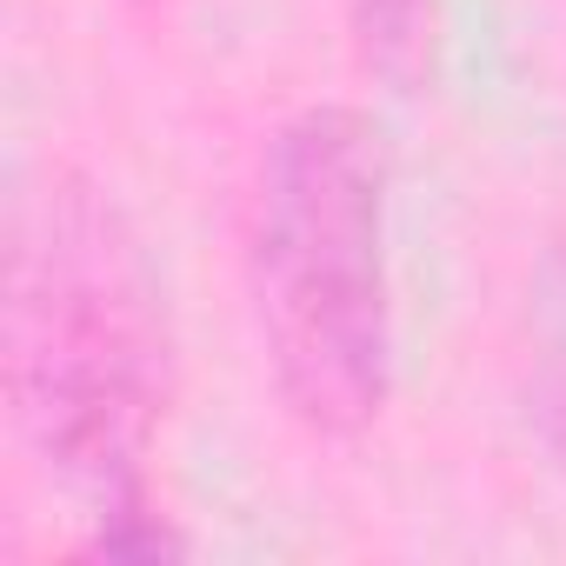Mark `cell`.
I'll list each match as a JSON object with an SVG mask.
<instances>
[{
    "mask_svg": "<svg viewBox=\"0 0 566 566\" xmlns=\"http://www.w3.org/2000/svg\"><path fill=\"white\" fill-rule=\"evenodd\" d=\"M14 407L61 480L140 506V453L160 407V307L120 213L61 187L14 247L8 307Z\"/></svg>",
    "mask_w": 566,
    "mask_h": 566,
    "instance_id": "cell-2",
    "label": "cell"
},
{
    "mask_svg": "<svg viewBox=\"0 0 566 566\" xmlns=\"http://www.w3.org/2000/svg\"><path fill=\"white\" fill-rule=\"evenodd\" d=\"M247 294L266 367L314 433H360L387 407V140L354 107L273 127L247 207Z\"/></svg>",
    "mask_w": 566,
    "mask_h": 566,
    "instance_id": "cell-1",
    "label": "cell"
},
{
    "mask_svg": "<svg viewBox=\"0 0 566 566\" xmlns=\"http://www.w3.org/2000/svg\"><path fill=\"white\" fill-rule=\"evenodd\" d=\"M526 420L566 467V253H553L526 294Z\"/></svg>",
    "mask_w": 566,
    "mask_h": 566,
    "instance_id": "cell-3",
    "label": "cell"
},
{
    "mask_svg": "<svg viewBox=\"0 0 566 566\" xmlns=\"http://www.w3.org/2000/svg\"><path fill=\"white\" fill-rule=\"evenodd\" d=\"M354 28H360V54L380 81L407 87L420 74V54H427V0H360L354 8Z\"/></svg>",
    "mask_w": 566,
    "mask_h": 566,
    "instance_id": "cell-4",
    "label": "cell"
}]
</instances>
